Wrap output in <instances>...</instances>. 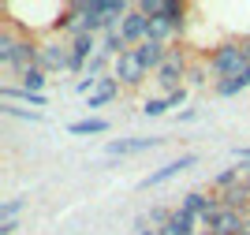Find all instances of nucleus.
Listing matches in <instances>:
<instances>
[{"label":"nucleus","instance_id":"1","mask_svg":"<svg viewBox=\"0 0 250 235\" xmlns=\"http://www.w3.org/2000/svg\"><path fill=\"white\" fill-rule=\"evenodd\" d=\"M0 64L8 71H26V67H38V41L34 38H15L11 26L0 30Z\"/></svg>","mask_w":250,"mask_h":235},{"label":"nucleus","instance_id":"2","mask_svg":"<svg viewBox=\"0 0 250 235\" xmlns=\"http://www.w3.org/2000/svg\"><path fill=\"white\" fill-rule=\"evenodd\" d=\"M206 67L217 75V82L220 79H231V75H239V71H247V67H250L247 45H243V41H224V45H217V49H209L206 52Z\"/></svg>","mask_w":250,"mask_h":235},{"label":"nucleus","instance_id":"3","mask_svg":"<svg viewBox=\"0 0 250 235\" xmlns=\"http://www.w3.org/2000/svg\"><path fill=\"white\" fill-rule=\"evenodd\" d=\"M38 67H42L45 75L71 71V41H67V38H45V41H38Z\"/></svg>","mask_w":250,"mask_h":235},{"label":"nucleus","instance_id":"4","mask_svg":"<svg viewBox=\"0 0 250 235\" xmlns=\"http://www.w3.org/2000/svg\"><path fill=\"white\" fill-rule=\"evenodd\" d=\"M187 71H190V64H187V49H172L168 52V60H165V67L153 75V82L165 90V97L168 93H176V90H183V79H187Z\"/></svg>","mask_w":250,"mask_h":235},{"label":"nucleus","instance_id":"5","mask_svg":"<svg viewBox=\"0 0 250 235\" xmlns=\"http://www.w3.org/2000/svg\"><path fill=\"white\" fill-rule=\"evenodd\" d=\"M112 75L120 79V86H124V90H135V86H142V82L149 79V71L142 67V60L135 56V49L124 52V56L112 64Z\"/></svg>","mask_w":250,"mask_h":235},{"label":"nucleus","instance_id":"6","mask_svg":"<svg viewBox=\"0 0 250 235\" xmlns=\"http://www.w3.org/2000/svg\"><path fill=\"white\" fill-rule=\"evenodd\" d=\"M198 164V153H183V157H176V161H168V164H161L157 172H149L146 179H142V191H149V187H161V183H168L172 175H179V172H187V168H194Z\"/></svg>","mask_w":250,"mask_h":235},{"label":"nucleus","instance_id":"7","mask_svg":"<svg viewBox=\"0 0 250 235\" xmlns=\"http://www.w3.org/2000/svg\"><path fill=\"white\" fill-rule=\"evenodd\" d=\"M168 52H172V49H168V45H161V41H142V45L135 49V56L142 60V67H146L149 75H157L161 67H165Z\"/></svg>","mask_w":250,"mask_h":235},{"label":"nucleus","instance_id":"8","mask_svg":"<svg viewBox=\"0 0 250 235\" xmlns=\"http://www.w3.org/2000/svg\"><path fill=\"white\" fill-rule=\"evenodd\" d=\"M146 30H149V19L138 8H131V15L120 22V34H124V41L131 45V49H138V45L146 41Z\"/></svg>","mask_w":250,"mask_h":235},{"label":"nucleus","instance_id":"9","mask_svg":"<svg viewBox=\"0 0 250 235\" xmlns=\"http://www.w3.org/2000/svg\"><path fill=\"white\" fill-rule=\"evenodd\" d=\"M165 138H112L104 146L108 157H127V153H142V150H157Z\"/></svg>","mask_w":250,"mask_h":235},{"label":"nucleus","instance_id":"10","mask_svg":"<svg viewBox=\"0 0 250 235\" xmlns=\"http://www.w3.org/2000/svg\"><path fill=\"white\" fill-rule=\"evenodd\" d=\"M217 198H220V209H231V213H239V216H250V187H247V179L235 183L231 191H224V194H217Z\"/></svg>","mask_w":250,"mask_h":235},{"label":"nucleus","instance_id":"11","mask_svg":"<svg viewBox=\"0 0 250 235\" xmlns=\"http://www.w3.org/2000/svg\"><path fill=\"white\" fill-rule=\"evenodd\" d=\"M120 90H124V86H120V79H116V75H104L101 86L86 97V108H104V105H112L116 97H120Z\"/></svg>","mask_w":250,"mask_h":235},{"label":"nucleus","instance_id":"12","mask_svg":"<svg viewBox=\"0 0 250 235\" xmlns=\"http://www.w3.org/2000/svg\"><path fill=\"white\" fill-rule=\"evenodd\" d=\"M243 220H247V216L231 213V209H220V213L209 220V228H202V232H209V235H239Z\"/></svg>","mask_w":250,"mask_h":235},{"label":"nucleus","instance_id":"13","mask_svg":"<svg viewBox=\"0 0 250 235\" xmlns=\"http://www.w3.org/2000/svg\"><path fill=\"white\" fill-rule=\"evenodd\" d=\"M247 86H250V67H247V71H239V75H231V79L213 82V93H217V97H235V93H243Z\"/></svg>","mask_w":250,"mask_h":235},{"label":"nucleus","instance_id":"14","mask_svg":"<svg viewBox=\"0 0 250 235\" xmlns=\"http://www.w3.org/2000/svg\"><path fill=\"white\" fill-rule=\"evenodd\" d=\"M104 131H108V120H101V116H86V120L67 123V134H75V138H86V134H104Z\"/></svg>","mask_w":250,"mask_h":235},{"label":"nucleus","instance_id":"15","mask_svg":"<svg viewBox=\"0 0 250 235\" xmlns=\"http://www.w3.org/2000/svg\"><path fill=\"white\" fill-rule=\"evenodd\" d=\"M101 52L108 56V60H120L124 52H131V45L124 41V34H120V30H104L101 34Z\"/></svg>","mask_w":250,"mask_h":235},{"label":"nucleus","instance_id":"16","mask_svg":"<svg viewBox=\"0 0 250 235\" xmlns=\"http://www.w3.org/2000/svg\"><path fill=\"white\" fill-rule=\"evenodd\" d=\"M19 86L30 93H42L45 90V71L42 67H26V71H19Z\"/></svg>","mask_w":250,"mask_h":235},{"label":"nucleus","instance_id":"17","mask_svg":"<svg viewBox=\"0 0 250 235\" xmlns=\"http://www.w3.org/2000/svg\"><path fill=\"white\" fill-rule=\"evenodd\" d=\"M165 15L172 19L176 34H183V30H187V15H190V8H187V4H176V0H168V11H165Z\"/></svg>","mask_w":250,"mask_h":235},{"label":"nucleus","instance_id":"18","mask_svg":"<svg viewBox=\"0 0 250 235\" xmlns=\"http://www.w3.org/2000/svg\"><path fill=\"white\" fill-rule=\"evenodd\" d=\"M4 97H22V101H30L34 108H45V93H30V90H15V86H4Z\"/></svg>","mask_w":250,"mask_h":235},{"label":"nucleus","instance_id":"19","mask_svg":"<svg viewBox=\"0 0 250 235\" xmlns=\"http://www.w3.org/2000/svg\"><path fill=\"white\" fill-rule=\"evenodd\" d=\"M22 205H26V198H8V202L0 205V220H15Z\"/></svg>","mask_w":250,"mask_h":235},{"label":"nucleus","instance_id":"20","mask_svg":"<svg viewBox=\"0 0 250 235\" xmlns=\"http://www.w3.org/2000/svg\"><path fill=\"white\" fill-rule=\"evenodd\" d=\"M142 112H146L149 120H153V116H165L168 112V97H149V101L142 105Z\"/></svg>","mask_w":250,"mask_h":235},{"label":"nucleus","instance_id":"21","mask_svg":"<svg viewBox=\"0 0 250 235\" xmlns=\"http://www.w3.org/2000/svg\"><path fill=\"white\" fill-rule=\"evenodd\" d=\"M187 79H190V86H206L209 82V67H202V64H194L187 71Z\"/></svg>","mask_w":250,"mask_h":235},{"label":"nucleus","instance_id":"22","mask_svg":"<svg viewBox=\"0 0 250 235\" xmlns=\"http://www.w3.org/2000/svg\"><path fill=\"white\" fill-rule=\"evenodd\" d=\"M97 86H101V79H86V75H83L79 82H75V90H79V93H86V97H90V93H94Z\"/></svg>","mask_w":250,"mask_h":235},{"label":"nucleus","instance_id":"23","mask_svg":"<svg viewBox=\"0 0 250 235\" xmlns=\"http://www.w3.org/2000/svg\"><path fill=\"white\" fill-rule=\"evenodd\" d=\"M0 112H4V116H22V120H38V116H30V112H22V108H15V105H0Z\"/></svg>","mask_w":250,"mask_h":235},{"label":"nucleus","instance_id":"24","mask_svg":"<svg viewBox=\"0 0 250 235\" xmlns=\"http://www.w3.org/2000/svg\"><path fill=\"white\" fill-rule=\"evenodd\" d=\"M183 101H187V90H176V93H168V108H179Z\"/></svg>","mask_w":250,"mask_h":235},{"label":"nucleus","instance_id":"25","mask_svg":"<svg viewBox=\"0 0 250 235\" xmlns=\"http://www.w3.org/2000/svg\"><path fill=\"white\" fill-rule=\"evenodd\" d=\"M19 232V216L15 220H0V235H15Z\"/></svg>","mask_w":250,"mask_h":235},{"label":"nucleus","instance_id":"26","mask_svg":"<svg viewBox=\"0 0 250 235\" xmlns=\"http://www.w3.org/2000/svg\"><path fill=\"white\" fill-rule=\"evenodd\" d=\"M194 116H198V112H194V108H183V112H179V123H190V120H194Z\"/></svg>","mask_w":250,"mask_h":235},{"label":"nucleus","instance_id":"27","mask_svg":"<svg viewBox=\"0 0 250 235\" xmlns=\"http://www.w3.org/2000/svg\"><path fill=\"white\" fill-rule=\"evenodd\" d=\"M138 235H161V228H142Z\"/></svg>","mask_w":250,"mask_h":235},{"label":"nucleus","instance_id":"28","mask_svg":"<svg viewBox=\"0 0 250 235\" xmlns=\"http://www.w3.org/2000/svg\"><path fill=\"white\" fill-rule=\"evenodd\" d=\"M239 235H250V216L243 220V228H239Z\"/></svg>","mask_w":250,"mask_h":235},{"label":"nucleus","instance_id":"29","mask_svg":"<svg viewBox=\"0 0 250 235\" xmlns=\"http://www.w3.org/2000/svg\"><path fill=\"white\" fill-rule=\"evenodd\" d=\"M243 45H247V60H250V38H243Z\"/></svg>","mask_w":250,"mask_h":235}]
</instances>
